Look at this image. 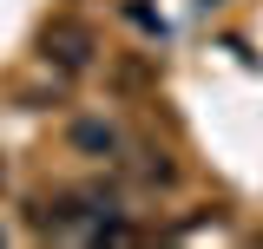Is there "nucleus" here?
<instances>
[{
    "mask_svg": "<svg viewBox=\"0 0 263 249\" xmlns=\"http://www.w3.org/2000/svg\"><path fill=\"white\" fill-rule=\"evenodd\" d=\"M46 59H60L66 72H86V66H92V27L53 20V27H46Z\"/></svg>",
    "mask_w": 263,
    "mask_h": 249,
    "instance_id": "obj_1",
    "label": "nucleus"
},
{
    "mask_svg": "<svg viewBox=\"0 0 263 249\" xmlns=\"http://www.w3.org/2000/svg\"><path fill=\"white\" fill-rule=\"evenodd\" d=\"M72 151L119 157V151H125V138H119V125H112V118H79V125H72Z\"/></svg>",
    "mask_w": 263,
    "mask_h": 249,
    "instance_id": "obj_2",
    "label": "nucleus"
}]
</instances>
